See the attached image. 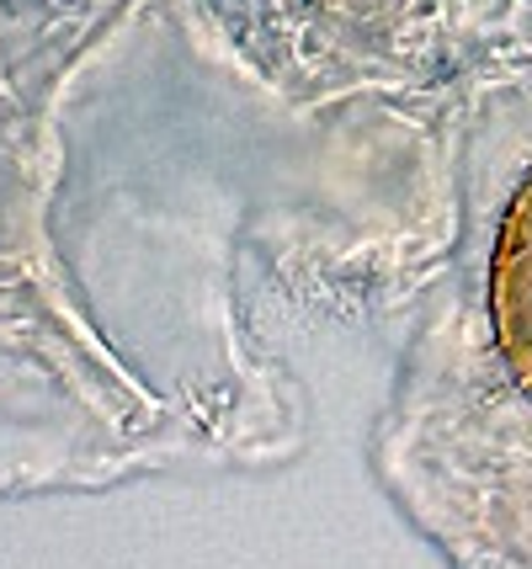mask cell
<instances>
[{
	"label": "cell",
	"instance_id": "6da1fadb",
	"mask_svg": "<svg viewBox=\"0 0 532 569\" xmlns=\"http://www.w3.org/2000/svg\"><path fill=\"white\" fill-rule=\"evenodd\" d=\"M490 309H495V341L506 362L532 389V181L501 223V246L490 267Z\"/></svg>",
	"mask_w": 532,
	"mask_h": 569
}]
</instances>
